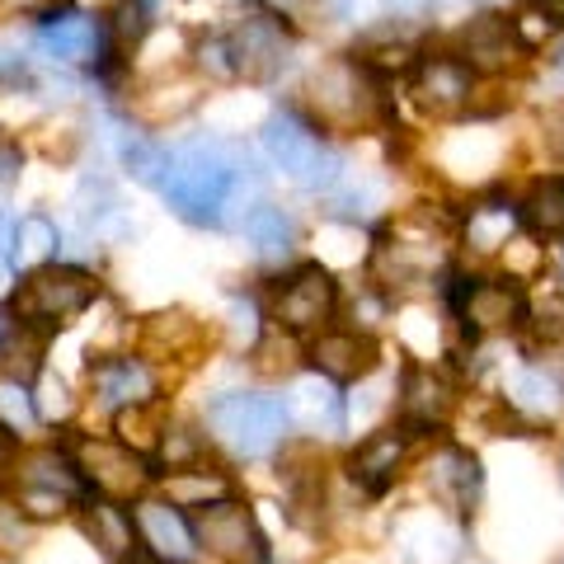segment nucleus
<instances>
[{"mask_svg": "<svg viewBox=\"0 0 564 564\" xmlns=\"http://www.w3.org/2000/svg\"><path fill=\"white\" fill-rule=\"evenodd\" d=\"M254 184L250 161L226 147V141H184L180 151H170L161 193L165 203L193 226H226L231 207L245 198V188Z\"/></svg>", "mask_w": 564, "mask_h": 564, "instance_id": "1", "label": "nucleus"}, {"mask_svg": "<svg viewBox=\"0 0 564 564\" xmlns=\"http://www.w3.org/2000/svg\"><path fill=\"white\" fill-rule=\"evenodd\" d=\"M207 429L236 456H269L292 429V404L282 395H263V391H231V395L212 400Z\"/></svg>", "mask_w": 564, "mask_h": 564, "instance_id": "2", "label": "nucleus"}, {"mask_svg": "<svg viewBox=\"0 0 564 564\" xmlns=\"http://www.w3.org/2000/svg\"><path fill=\"white\" fill-rule=\"evenodd\" d=\"M99 296V282L85 273V269H66V263H43L33 269L20 292H14V321H29V325H43V329H57L66 321L90 306Z\"/></svg>", "mask_w": 564, "mask_h": 564, "instance_id": "3", "label": "nucleus"}, {"mask_svg": "<svg viewBox=\"0 0 564 564\" xmlns=\"http://www.w3.org/2000/svg\"><path fill=\"white\" fill-rule=\"evenodd\" d=\"M263 151H269V161L288 174V180L306 184V188H329L339 180V155L296 113H273L263 122Z\"/></svg>", "mask_w": 564, "mask_h": 564, "instance_id": "4", "label": "nucleus"}, {"mask_svg": "<svg viewBox=\"0 0 564 564\" xmlns=\"http://www.w3.org/2000/svg\"><path fill=\"white\" fill-rule=\"evenodd\" d=\"M76 466L85 475V485L99 489L104 499H137V494H147V485L155 480V470L147 462V452L128 447L118 437V443H109V437H80L76 443Z\"/></svg>", "mask_w": 564, "mask_h": 564, "instance_id": "5", "label": "nucleus"}, {"mask_svg": "<svg viewBox=\"0 0 564 564\" xmlns=\"http://www.w3.org/2000/svg\"><path fill=\"white\" fill-rule=\"evenodd\" d=\"M203 57H212V70H221V76L263 80L288 62V39H282V29L269 20V14H245L231 39L207 43Z\"/></svg>", "mask_w": 564, "mask_h": 564, "instance_id": "6", "label": "nucleus"}, {"mask_svg": "<svg viewBox=\"0 0 564 564\" xmlns=\"http://www.w3.org/2000/svg\"><path fill=\"white\" fill-rule=\"evenodd\" d=\"M447 254V231H433L429 217H404L377 245V273L391 278V288H414L433 278V269Z\"/></svg>", "mask_w": 564, "mask_h": 564, "instance_id": "7", "label": "nucleus"}, {"mask_svg": "<svg viewBox=\"0 0 564 564\" xmlns=\"http://www.w3.org/2000/svg\"><path fill=\"white\" fill-rule=\"evenodd\" d=\"M193 532L226 564H269V541H263L254 513L245 503H236L231 494L217 503H203L193 513Z\"/></svg>", "mask_w": 564, "mask_h": 564, "instance_id": "8", "label": "nucleus"}, {"mask_svg": "<svg viewBox=\"0 0 564 564\" xmlns=\"http://www.w3.org/2000/svg\"><path fill=\"white\" fill-rule=\"evenodd\" d=\"M334 302H339V288H334L329 269H321V263H302V269H292L278 282L273 321L282 329H292V334H311L334 315Z\"/></svg>", "mask_w": 564, "mask_h": 564, "instance_id": "9", "label": "nucleus"}, {"mask_svg": "<svg viewBox=\"0 0 564 564\" xmlns=\"http://www.w3.org/2000/svg\"><path fill=\"white\" fill-rule=\"evenodd\" d=\"M85 499V475L76 466V456L66 452H33L20 470V503L33 518H52L62 508Z\"/></svg>", "mask_w": 564, "mask_h": 564, "instance_id": "10", "label": "nucleus"}, {"mask_svg": "<svg viewBox=\"0 0 564 564\" xmlns=\"http://www.w3.org/2000/svg\"><path fill=\"white\" fill-rule=\"evenodd\" d=\"M456 315L470 334H489V329H508L527 321V302H522V288L513 278H456Z\"/></svg>", "mask_w": 564, "mask_h": 564, "instance_id": "11", "label": "nucleus"}, {"mask_svg": "<svg viewBox=\"0 0 564 564\" xmlns=\"http://www.w3.org/2000/svg\"><path fill=\"white\" fill-rule=\"evenodd\" d=\"M470 66L462 57H447V52H433V57H419L410 70V95L423 113L433 118H452L470 104Z\"/></svg>", "mask_w": 564, "mask_h": 564, "instance_id": "12", "label": "nucleus"}, {"mask_svg": "<svg viewBox=\"0 0 564 564\" xmlns=\"http://www.w3.org/2000/svg\"><path fill=\"white\" fill-rule=\"evenodd\" d=\"M311 99L321 104V113L334 122H362L372 113L377 90H372V76H367L362 62H329L321 76L311 80Z\"/></svg>", "mask_w": 564, "mask_h": 564, "instance_id": "13", "label": "nucleus"}, {"mask_svg": "<svg viewBox=\"0 0 564 564\" xmlns=\"http://www.w3.org/2000/svg\"><path fill=\"white\" fill-rule=\"evenodd\" d=\"M306 358L325 381L348 386V381H362L377 367V344L358 329H325L321 339L311 344Z\"/></svg>", "mask_w": 564, "mask_h": 564, "instance_id": "14", "label": "nucleus"}, {"mask_svg": "<svg viewBox=\"0 0 564 564\" xmlns=\"http://www.w3.org/2000/svg\"><path fill=\"white\" fill-rule=\"evenodd\" d=\"M452 410V386L433 372V367L410 362L404 367V395H400V414L410 433H429L433 423H443Z\"/></svg>", "mask_w": 564, "mask_h": 564, "instance_id": "15", "label": "nucleus"}, {"mask_svg": "<svg viewBox=\"0 0 564 564\" xmlns=\"http://www.w3.org/2000/svg\"><path fill=\"white\" fill-rule=\"evenodd\" d=\"M137 532L161 560H188L193 545H198V532L180 513V503H161V499L137 503Z\"/></svg>", "mask_w": 564, "mask_h": 564, "instance_id": "16", "label": "nucleus"}, {"mask_svg": "<svg viewBox=\"0 0 564 564\" xmlns=\"http://www.w3.org/2000/svg\"><path fill=\"white\" fill-rule=\"evenodd\" d=\"M95 404H104V410H132V404H147L155 395V377L151 367L141 358H109L95 367Z\"/></svg>", "mask_w": 564, "mask_h": 564, "instance_id": "17", "label": "nucleus"}, {"mask_svg": "<svg viewBox=\"0 0 564 564\" xmlns=\"http://www.w3.org/2000/svg\"><path fill=\"white\" fill-rule=\"evenodd\" d=\"M522 57V39L518 29L508 20H494V14H485V20H475L466 33H462V62L475 70H508Z\"/></svg>", "mask_w": 564, "mask_h": 564, "instance_id": "18", "label": "nucleus"}, {"mask_svg": "<svg viewBox=\"0 0 564 564\" xmlns=\"http://www.w3.org/2000/svg\"><path fill=\"white\" fill-rule=\"evenodd\" d=\"M39 47L52 62H90L99 47V29L80 10H52L39 24Z\"/></svg>", "mask_w": 564, "mask_h": 564, "instance_id": "19", "label": "nucleus"}, {"mask_svg": "<svg viewBox=\"0 0 564 564\" xmlns=\"http://www.w3.org/2000/svg\"><path fill=\"white\" fill-rule=\"evenodd\" d=\"M400 462H404V433H372L367 443L352 452V462H348V475L358 480L367 494H386L395 485V475H400Z\"/></svg>", "mask_w": 564, "mask_h": 564, "instance_id": "20", "label": "nucleus"}, {"mask_svg": "<svg viewBox=\"0 0 564 564\" xmlns=\"http://www.w3.org/2000/svg\"><path fill=\"white\" fill-rule=\"evenodd\" d=\"M85 532H90L95 545H104V555H113L122 564H128V555L137 551V541H141L132 513H122L118 499H99V503L85 508Z\"/></svg>", "mask_w": 564, "mask_h": 564, "instance_id": "21", "label": "nucleus"}, {"mask_svg": "<svg viewBox=\"0 0 564 564\" xmlns=\"http://www.w3.org/2000/svg\"><path fill=\"white\" fill-rule=\"evenodd\" d=\"M433 489L443 494L452 508H470L475 499H480V462L462 447H447L433 462Z\"/></svg>", "mask_w": 564, "mask_h": 564, "instance_id": "22", "label": "nucleus"}, {"mask_svg": "<svg viewBox=\"0 0 564 564\" xmlns=\"http://www.w3.org/2000/svg\"><path fill=\"white\" fill-rule=\"evenodd\" d=\"M47 334L43 325H29V321H14L0 329V367L14 377V381H29L33 372L43 367V348H47Z\"/></svg>", "mask_w": 564, "mask_h": 564, "instance_id": "23", "label": "nucleus"}, {"mask_svg": "<svg viewBox=\"0 0 564 564\" xmlns=\"http://www.w3.org/2000/svg\"><path fill=\"white\" fill-rule=\"evenodd\" d=\"M522 221L536 240H560L564 236V174H551V180L532 184L522 203Z\"/></svg>", "mask_w": 564, "mask_h": 564, "instance_id": "24", "label": "nucleus"}, {"mask_svg": "<svg viewBox=\"0 0 564 564\" xmlns=\"http://www.w3.org/2000/svg\"><path fill=\"white\" fill-rule=\"evenodd\" d=\"M245 236H250V245L263 259H278V254H288L296 245V221L282 207L259 203V207L245 212Z\"/></svg>", "mask_w": 564, "mask_h": 564, "instance_id": "25", "label": "nucleus"}, {"mask_svg": "<svg viewBox=\"0 0 564 564\" xmlns=\"http://www.w3.org/2000/svg\"><path fill=\"white\" fill-rule=\"evenodd\" d=\"M513 231H518L513 207H503V203L470 207V221H466V245H470V250L494 254V250H503V245L513 240Z\"/></svg>", "mask_w": 564, "mask_h": 564, "instance_id": "26", "label": "nucleus"}, {"mask_svg": "<svg viewBox=\"0 0 564 564\" xmlns=\"http://www.w3.org/2000/svg\"><path fill=\"white\" fill-rule=\"evenodd\" d=\"M165 489H170V503L203 508V503L226 499V494H231V480H226V475H212V470H184V466H174L165 475Z\"/></svg>", "mask_w": 564, "mask_h": 564, "instance_id": "27", "label": "nucleus"}, {"mask_svg": "<svg viewBox=\"0 0 564 564\" xmlns=\"http://www.w3.org/2000/svg\"><path fill=\"white\" fill-rule=\"evenodd\" d=\"M14 250H20V263H33V269H43L47 254L57 250V226L47 217H24L14 226Z\"/></svg>", "mask_w": 564, "mask_h": 564, "instance_id": "28", "label": "nucleus"}, {"mask_svg": "<svg viewBox=\"0 0 564 564\" xmlns=\"http://www.w3.org/2000/svg\"><path fill=\"white\" fill-rule=\"evenodd\" d=\"M118 433H122V443L137 447V452L155 447V437H165L161 410H155L151 400L147 404H132V410H118Z\"/></svg>", "mask_w": 564, "mask_h": 564, "instance_id": "29", "label": "nucleus"}, {"mask_svg": "<svg viewBox=\"0 0 564 564\" xmlns=\"http://www.w3.org/2000/svg\"><path fill=\"white\" fill-rule=\"evenodd\" d=\"M527 334H532L536 348H560L564 344V302L560 296H551L545 306H536L532 315H527Z\"/></svg>", "mask_w": 564, "mask_h": 564, "instance_id": "30", "label": "nucleus"}, {"mask_svg": "<svg viewBox=\"0 0 564 564\" xmlns=\"http://www.w3.org/2000/svg\"><path fill=\"white\" fill-rule=\"evenodd\" d=\"M151 10H155V0H122L118 14H113V39H118V47H132L141 33H147Z\"/></svg>", "mask_w": 564, "mask_h": 564, "instance_id": "31", "label": "nucleus"}, {"mask_svg": "<svg viewBox=\"0 0 564 564\" xmlns=\"http://www.w3.org/2000/svg\"><path fill=\"white\" fill-rule=\"evenodd\" d=\"M39 419L33 414V395L24 391V381H0V423H10V429H29V423Z\"/></svg>", "mask_w": 564, "mask_h": 564, "instance_id": "32", "label": "nucleus"}, {"mask_svg": "<svg viewBox=\"0 0 564 564\" xmlns=\"http://www.w3.org/2000/svg\"><path fill=\"white\" fill-rule=\"evenodd\" d=\"M513 391H518L522 400L545 404V410H551V395H555V386H551V377H545V372H522V377L513 381Z\"/></svg>", "mask_w": 564, "mask_h": 564, "instance_id": "33", "label": "nucleus"}, {"mask_svg": "<svg viewBox=\"0 0 564 564\" xmlns=\"http://www.w3.org/2000/svg\"><path fill=\"white\" fill-rule=\"evenodd\" d=\"M20 269V250H14V226L0 217V282Z\"/></svg>", "mask_w": 564, "mask_h": 564, "instance_id": "34", "label": "nucleus"}, {"mask_svg": "<svg viewBox=\"0 0 564 564\" xmlns=\"http://www.w3.org/2000/svg\"><path fill=\"white\" fill-rule=\"evenodd\" d=\"M14 466V429L10 423H0V475Z\"/></svg>", "mask_w": 564, "mask_h": 564, "instance_id": "35", "label": "nucleus"}, {"mask_svg": "<svg viewBox=\"0 0 564 564\" xmlns=\"http://www.w3.org/2000/svg\"><path fill=\"white\" fill-rule=\"evenodd\" d=\"M536 10H541L551 24H564V0H536Z\"/></svg>", "mask_w": 564, "mask_h": 564, "instance_id": "36", "label": "nucleus"}, {"mask_svg": "<svg viewBox=\"0 0 564 564\" xmlns=\"http://www.w3.org/2000/svg\"><path fill=\"white\" fill-rule=\"evenodd\" d=\"M555 66H560V70H564V43H560V52H555Z\"/></svg>", "mask_w": 564, "mask_h": 564, "instance_id": "37", "label": "nucleus"}, {"mask_svg": "<svg viewBox=\"0 0 564 564\" xmlns=\"http://www.w3.org/2000/svg\"><path fill=\"white\" fill-rule=\"evenodd\" d=\"M128 564H155V560H128Z\"/></svg>", "mask_w": 564, "mask_h": 564, "instance_id": "38", "label": "nucleus"}]
</instances>
